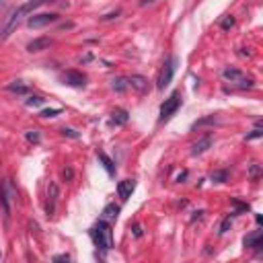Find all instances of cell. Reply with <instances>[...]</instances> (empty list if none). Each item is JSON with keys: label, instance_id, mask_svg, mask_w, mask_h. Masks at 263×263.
Returning a JSON list of instances; mask_svg holds the SVG:
<instances>
[{"label": "cell", "instance_id": "15", "mask_svg": "<svg viewBox=\"0 0 263 263\" xmlns=\"http://www.w3.org/2000/svg\"><path fill=\"white\" fill-rule=\"evenodd\" d=\"M120 216V208L115 203H107L103 208V220H118Z\"/></svg>", "mask_w": 263, "mask_h": 263}, {"label": "cell", "instance_id": "29", "mask_svg": "<svg viewBox=\"0 0 263 263\" xmlns=\"http://www.w3.org/2000/svg\"><path fill=\"white\" fill-rule=\"evenodd\" d=\"M228 226H230V218H226V220H224V222H222V224H220V230H218V232H220V235H224V232H226V228H228Z\"/></svg>", "mask_w": 263, "mask_h": 263}, {"label": "cell", "instance_id": "1", "mask_svg": "<svg viewBox=\"0 0 263 263\" xmlns=\"http://www.w3.org/2000/svg\"><path fill=\"white\" fill-rule=\"evenodd\" d=\"M91 237H93V243L103 251H109L113 247V230L107 220H99L91 230Z\"/></svg>", "mask_w": 263, "mask_h": 263}, {"label": "cell", "instance_id": "34", "mask_svg": "<svg viewBox=\"0 0 263 263\" xmlns=\"http://www.w3.org/2000/svg\"><path fill=\"white\" fill-rule=\"evenodd\" d=\"M0 255H3V253H0Z\"/></svg>", "mask_w": 263, "mask_h": 263}, {"label": "cell", "instance_id": "32", "mask_svg": "<svg viewBox=\"0 0 263 263\" xmlns=\"http://www.w3.org/2000/svg\"><path fill=\"white\" fill-rule=\"evenodd\" d=\"M159 3V0H140V7H148V5H154Z\"/></svg>", "mask_w": 263, "mask_h": 263}, {"label": "cell", "instance_id": "13", "mask_svg": "<svg viewBox=\"0 0 263 263\" xmlns=\"http://www.w3.org/2000/svg\"><path fill=\"white\" fill-rule=\"evenodd\" d=\"M245 247H249V249H259L261 247V230H253L251 235H247L245 237Z\"/></svg>", "mask_w": 263, "mask_h": 263}, {"label": "cell", "instance_id": "5", "mask_svg": "<svg viewBox=\"0 0 263 263\" xmlns=\"http://www.w3.org/2000/svg\"><path fill=\"white\" fill-rule=\"evenodd\" d=\"M177 62H179V60L173 56V58H169V60L163 64V68H161V72H159V78H156V89H159V91H165V86L171 84L173 74H175V70H177Z\"/></svg>", "mask_w": 263, "mask_h": 263}, {"label": "cell", "instance_id": "10", "mask_svg": "<svg viewBox=\"0 0 263 263\" xmlns=\"http://www.w3.org/2000/svg\"><path fill=\"white\" fill-rule=\"evenodd\" d=\"M134 189H136V181L134 179H124V181L118 183V195L122 199H130L132 193H134Z\"/></svg>", "mask_w": 263, "mask_h": 263}, {"label": "cell", "instance_id": "33", "mask_svg": "<svg viewBox=\"0 0 263 263\" xmlns=\"http://www.w3.org/2000/svg\"><path fill=\"white\" fill-rule=\"evenodd\" d=\"M3 3H5V0H0V7H3Z\"/></svg>", "mask_w": 263, "mask_h": 263}, {"label": "cell", "instance_id": "21", "mask_svg": "<svg viewBox=\"0 0 263 263\" xmlns=\"http://www.w3.org/2000/svg\"><path fill=\"white\" fill-rule=\"evenodd\" d=\"M226 179H228V173H226V171H216V173H212V181L224 183Z\"/></svg>", "mask_w": 263, "mask_h": 263}, {"label": "cell", "instance_id": "16", "mask_svg": "<svg viewBox=\"0 0 263 263\" xmlns=\"http://www.w3.org/2000/svg\"><path fill=\"white\" fill-rule=\"evenodd\" d=\"M49 45H51V39L41 37V39H33V41L27 45V49H29V51H41V49H45V47H49Z\"/></svg>", "mask_w": 263, "mask_h": 263}, {"label": "cell", "instance_id": "9", "mask_svg": "<svg viewBox=\"0 0 263 263\" xmlns=\"http://www.w3.org/2000/svg\"><path fill=\"white\" fill-rule=\"evenodd\" d=\"M62 80H64V84L76 86V89H80V86L86 84V76H84L82 72H78V70H68V72H64Z\"/></svg>", "mask_w": 263, "mask_h": 263}, {"label": "cell", "instance_id": "8", "mask_svg": "<svg viewBox=\"0 0 263 263\" xmlns=\"http://www.w3.org/2000/svg\"><path fill=\"white\" fill-rule=\"evenodd\" d=\"M56 21H58V15H54V13H41V15L29 17L27 25H29L31 29H41V27H47V25L56 23Z\"/></svg>", "mask_w": 263, "mask_h": 263}, {"label": "cell", "instance_id": "25", "mask_svg": "<svg viewBox=\"0 0 263 263\" xmlns=\"http://www.w3.org/2000/svg\"><path fill=\"white\" fill-rule=\"evenodd\" d=\"M232 25H235V19H232V17H226V19H224V21L220 23V27H222L224 31H226V29H230Z\"/></svg>", "mask_w": 263, "mask_h": 263}, {"label": "cell", "instance_id": "7", "mask_svg": "<svg viewBox=\"0 0 263 263\" xmlns=\"http://www.w3.org/2000/svg\"><path fill=\"white\" fill-rule=\"evenodd\" d=\"M58 195H60V189L56 183H49L47 185V199H45V216L51 218L56 212V203H58Z\"/></svg>", "mask_w": 263, "mask_h": 263}, {"label": "cell", "instance_id": "30", "mask_svg": "<svg viewBox=\"0 0 263 263\" xmlns=\"http://www.w3.org/2000/svg\"><path fill=\"white\" fill-rule=\"evenodd\" d=\"M62 175H64V179H66V181H70V179H72V169H70V167H68V169H64V173H62Z\"/></svg>", "mask_w": 263, "mask_h": 263}, {"label": "cell", "instance_id": "6", "mask_svg": "<svg viewBox=\"0 0 263 263\" xmlns=\"http://www.w3.org/2000/svg\"><path fill=\"white\" fill-rule=\"evenodd\" d=\"M15 187L11 185V181H3L0 183V203H3V210H5V216L9 218L11 214V199H15Z\"/></svg>", "mask_w": 263, "mask_h": 263}, {"label": "cell", "instance_id": "14", "mask_svg": "<svg viewBox=\"0 0 263 263\" xmlns=\"http://www.w3.org/2000/svg\"><path fill=\"white\" fill-rule=\"evenodd\" d=\"M97 159L101 161L103 169H105V171H107L109 175H115V165H113V161L109 159V156H107V154H105V152H101V150H99V152H97Z\"/></svg>", "mask_w": 263, "mask_h": 263}, {"label": "cell", "instance_id": "23", "mask_svg": "<svg viewBox=\"0 0 263 263\" xmlns=\"http://www.w3.org/2000/svg\"><path fill=\"white\" fill-rule=\"evenodd\" d=\"M25 136H27V140H29V142H35V144L39 142V132H37V130H29Z\"/></svg>", "mask_w": 263, "mask_h": 263}, {"label": "cell", "instance_id": "3", "mask_svg": "<svg viewBox=\"0 0 263 263\" xmlns=\"http://www.w3.org/2000/svg\"><path fill=\"white\" fill-rule=\"evenodd\" d=\"M222 76H224V80H228L232 86H237V89H241V91L253 89V78L247 76L245 72L237 70V68H226V70L222 72Z\"/></svg>", "mask_w": 263, "mask_h": 263}, {"label": "cell", "instance_id": "17", "mask_svg": "<svg viewBox=\"0 0 263 263\" xmlns=\"http://www.w3.org/2000/svg\"><path fill=\"white\" fill-rule=\"evenodd\" d=\"M128 120H130V115H128L126 109H115L111 113V124L113 126H124V124H128Z\"/></svg>", "mask_w": 263, "mask_h": 263}, {"label": "cell", "instance_id": "11", "mask_svg": "<svg viewBox=\"0 0 263 263\" xmlns=\"http://www.w3.org/2000/svg\"><path fill=\"white\" fill-rule=\"evenodd\" d=\"M212 142H214V138L210 136V134H208V136H203V138H199V140L191 146V156H199V154H203L210 146H212Z\"/></svg>", "mask_w": 263, "mask_h": 263}, {"label": "cell", "instance_id": "24", "mask_svg": "<svg viewBox=\"0 0 263 263\" xmlns=\"http://www.w3.org/2000/svg\"><path fill=\"white\" fill-rule=\"evenodd\" d=\"M60 113V109H43L41 111V118H56Z\"/></svg>", "mask_w": 263, "mask_h": 263}, {"label": "cell", "instance_id": "18", "mask_svg": "<svg viewBox=\"0 0 263 263\" xmlns=\"http://www.w3.org/2000/svg\"><path fill=\"white\" fill-rule=\"evenodd\" d=\"M111 89H113L115 93H124V91H128V89H130V82H128V78L118 76V78H113V80H111Z\"/></svg>", "mask_w": 263, "mask_h": 263}, {"label": "cell", "instance_id": "4", "mask_svg": "<svg viewBox=\"0 0 263 263\" xmlns=\"http://www.w3.org/2000/svg\"><path fill=\"white\" fill-rule=\"evenodd\" d=\"M181 107V93H173L169 99H165V103L161 105V113H159V122L161 124H165V122H169L175 113H177V109Z\"/></svg>", "mask_w": 263, "mask_h": 263}, {"label": "cell", "instance_id": "26", "mask_svg": "<svg viewBox=\"0 0 263 263\" xmlns=\"http://www.w3.org/2000/svg\"><path fill=\"white\" fill-rule=\"evenodd\" d=\"M62 134L68 136V138H78V136H80L76 130H70V128H62Z\"/></svg>", "mask_w": 263, "mask_h": 263}, {"label": "cell", "instance_id": "20", "mask_svg": "<svg viewBox=\"0 0 263 263\" xmlns=\"http://www.w3.org/2000/svg\"><path fill=\"white\" fill-rule=\"evenodd\" d=\"M214 122H216V118H214V115H208V118H203V120L195 122V124L191 126V130H197V128H201V126H208V124H214Z\"/></svg>", "mask_w": 263, "mask_h": 263}, {"label": "cell", "instance_id": "27", "mask_svg": "<svg viewBox=\"0 0 263 263\" xmlns=\"http://www.w3.org/2000/svg\"><path fill=\"white\" fill-rule=\"evenodd\" d=\"M259 175H261V169H259V165L253 163V165H251V177H253V179H259Z\"/></svg>", "mask_w": 263, "mask_h": 263}, {"label": "cell", "instance_id": "31", "mask_svg": "<svg viewBox=\"0 0 263 263\" xmlns=\"http://www.w3.org/2000/svg\"><path fill=\"white\" fill-rule=\"evenodd\" d=\"M54 261H70V255H56Z\"/></svg>", "mask_w": 263, "mask_h": 263}, {"label": "cell", "instance_id": "28", "mask_svg": "<svg viewBox=\"0 0 263 263\" xmlns=\"http://www.w3.org/2000/svg\"><path fill=\"white\" fill-rule=\"evenodd\" d=\"M255 138H261V130H259V126H257V128H255V130H253L245 140H255Z\"/></svg>", "mask_w": 263, "mask_h": 263}, {"label": "cell", "instance_id": "22", "mask_svg": "<svg viewBox=\"0 0 263 263\" xmlns=\"http://www.w3.org/2000/svg\"><path fill=\"white\" fill-rule=\"evenodd\" d=\"M39 105H43L41 97H29L27 99V107H39Z\"/></svg>", "mask_w": 263, "mask_h": 263}, {"label": "cell", "instance_id": "12", "mask_svg": "<svg viewBox=\"0 0 263 263\" xmlns=\"http://www.w3.org/2000/svg\"><path fill=\"white\" fill-rule=\"evenodd\" d=\"M128 82H130V86H132V89H136L138 93H144V91L148 89V80H146L144 76H140V74H132V76H128Z\"/></svg>", "mask_w": 263, "mask_h": 263}, {"label": "cell", "instance_id": "2", "mask_svg": "<svg viewBox=\"0 0 263 263\" xmlns=\"http://www.w3.org/2000/svg\"><path fill=\"white\" fill-rule=\"evenodd\" d=\"M25 15H29V11H27V7H25V5H23V7H19V9H13V11L9 13V17H7L5 25L0 27V41H5V39H9V37H11V33L19 27V23H21V19H23Z\"/></svg>", "mask_w": 263, "mask_h": 263}, {"label": "cell", "instance_id": "19", "mask_svg": "<svg viewBox=\"0 0 263 263\" xmlns=\"http://www.w3.org/2000/svg\"><path fill=\"white\" fill-rule=\"evenodd\" d=\"M7 89H9L11 93H17V95H27V93H29V86H27L23 80H15V82H11Z\"/></svg>", "mask_w": 263, "mask_h": 263}]
</instances>
